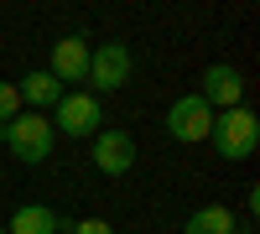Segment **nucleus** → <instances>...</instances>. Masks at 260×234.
<instances>
[{"label": "nucleus", "instance_id": "f257e3e1", "mask_svg": "<svg viewBox=\"0 0 260 234\" xmlns=\"http://www.w3.org/2000/svg\"><path fill=\"white\" fill-rule=\"evenodd\" d=\"M208 146H213L224 161H245V156H255V146H260V120H255V110H245V104H240V110L213 115Z\"/></svg>", "mask_w": 260, "mask_h": 234}, {"label": "nucleus", "instance_id": "f03ea898", "mask_svg": "<svg viewBox=\"0 0 260 234\" xmlns=\"http://www.w3.org/2000/svg\"><path fill=\"white\" fill-rule=\"evenodd\" d=\"M52 141H57V130H52V120L47 115H16L11 125H6V146H11V156L21 161V166H37V161H47L52 156Z\"/></svg>", "mask_w": 260, "mask_h": 234}, {"label": "nucleus", "instance_id": "7ed1b4c3", "mask_svg": "<svg viewBox=\"0 0 260 234\" xmlns=\"http://www.w3.org/2000/svg\"><path fill=\"white\" fill-rule=\"evenodd\" d=\"M130 68H136V57H130L125 42H99V47L89 52V73H83V83L115 94V89H125V83H130Z\"/></svg>", "mask_w": 260, "mask_h": 234}, {"label": "nucleus", "instance_id": "20e7f679", "mask_svg": "<svg viewBox=\"0 0 260 234\" xmlns=\"http://www.w3.org/2000/svg\"><path fill=\"white\" fill-rule=\"evenodd\" d=\"M52 110H57L62 136H73V141H94V136L104 130V110H99L94 94H62ZM57 125H52V130H57Z\"/></svg>", "mask_w": 260, "mask_h": 234}, {"label": "nucleus", "instance_id": "39448f33", "mask_svg": "<svg viewBox=\"0 0 260 234\" xmlns=\"http://www.w3.org/2000/svg\"><path fill=\"white\" fill-rule=\"evenodd\" d=\"M208 130H213V110H208L198 94L172 99V110H167V136H172V141L198 146V141H208Z\"/></svg>", "mask_w": 260, "mask_h": 234}, {"label": "nucleus", "instance_id": "423d86ee", "mask_svg": "<svg viewBox=\"0 0 260 234\" xmlns=\"http://www.w3.org/2000/svg\"><path fill=\"white\" fill-rule=\"evenodd\" d=\"M198 99L208 104L213 115L240 110V99H245V78H240V68H229V62H213V68H203V78H198Z\"/></svg>", "mask_w": 260, "mask_h": 234}, {"label": "nucleus", "instance_id": "0eeeda50", "mask_svg": "<svg viewBox=\"0 0 260 234\" xmlns=\"http://www.w3.org/2000/svg\"><path fill=\"white\" fill-rule=\"evenodd\" d=\"M94 166L104 177H125L136 166V136L130 130H99L94 136Z\"/></svg>", "mask_w": 260, "mask_h": 234}, {"label": "nucleus", "instance_id": "6e6552de", "mask_svg": "<svg viewBox=\"0 0 260 234\" xmlns=\"http://www.w3.org/2000/svg\"><path fill=\"white\" fill-rule=\"evenodd\" d=\"M89 37H62V42H52V62H47V73L57 78V83H83V73H89Z\"/></svg>", "mask_w": 260, "mask_h": 234}, {"label": "nucleus", "instance_id": "1a4fd4ad", "mask_svg": "<svg viewBox=\"0 0 260 234\" xmlns=\"http://www.w3.org/2000/svg\"><path fill=\"white\" fill-rule=\"evenodd\" d=\"M182 234H240V219H234L229 203H203V208L187 214Z\"/></svg>", "mask_w": 260, "mask_h": 234}, {"label": "nucleus", "instance_id": "9d476101", "mask_svg": "<svg viewBox=\"0 0 260 234\" xmlns=\"http://www.w3.org/2000/svg\"><path fill=\"white\" fill-rule=\"evenodd\" d=\"M57 229H62V219L47 203H21L11 214V224H6V234H57Z\"/></svg>", "mask_w": 260, "mask_h": 234}, {"label": "nucleus", "instance_id": "9b49d317", "mask_svg": "<svg viewBox=\"0 0 260 234\" xmlns=\"http://www.w3.org/2000/svg\"><path fill=\"white\" fill-rule=\"evenodd\" d=\"M16 94L31 104V115H42V110H52V104L62 99V83H57L47 68H42V73H26V78H21V83H16Z\"/></svg>", "mask_w": 260, "mask_h": 234}, {"label": "nucleus", "instance_id": "f8f14e48", "mask_svg": "<svg viewBox=\"0 0 260 234\" xmlns=\"http://www.w3.org/2000/svg\"><path fill=\"white\" fill-rule=\"evenodd\" d=\"M16 115H21V94H16V83L0 78V125H11Z\"/></svg>", "mask_w": 260, "mask_h": 234}, {"label": "nucleus", "instance_id": "ddd939ff", "mask_svg": "<svg viewBox=\"0 0 260 234\" xmlns=\"http://www.w3.org/2000/svg\"><path fill=\"white\" fill-rule=\"evenodd\" d=\"M68 234H115V229L104 224V219H78V224H73Z\"/></svg>", "mask_w": 260, "mask_h": 234}, {"label": "nucleus", "instance_id": "4468645a", "mask_svg": "<svg viewBox=\"0 0 260 234\" xmlns=\"http://www.w3.org/2000/svg\"><path fill=\"white\" fill-rule=\"evenodd\" d=\"M0 234H6V229H0Z\"/></svg>", "mask_w": 260, "mask_h": 234}]
</instances>
